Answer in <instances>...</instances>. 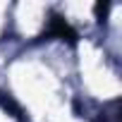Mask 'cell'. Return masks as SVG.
Masks as SVG:
<instances>
[{
    "mask_svg": "<svg viewBox=\"0 0 122 122\" xmlns=\"http://www.w3.org/2000/svg\"><path fill=\"white\" fill-rule=\"evenodd\" d=\"M46 36H55V38H67V41H74L77 34L74 29L60 17V15H50V22H48V29H46Z\"/></svg>",
    "mask_w": 122,
    "mask_h": 122,
    "instance_id": "cell-1",
    "label": "cell"
}]
</instances>
